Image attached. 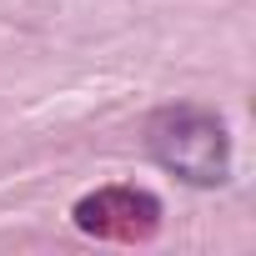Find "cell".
I'll return each mask as SVG.
<instances>
[{
	"mask_svg": "<svg viewBox=\"0 0 256 256\" xmlns=\"http://www.w3.org/2000/svg\"><path fill=\"white\" fill-rule=\"evenodd\" d=\"M146 151L156 156V166H166L171 176H181L191 186H221L231 176V136H226L221 116H211L201 106L156 110L146 126Z\"/></svg>",
	"mask_w": 256,
	"mask_h": 256,
	"instance_id": "obj_1",
	"label": "cell"
},
{
	"mask_svg": "<svg viewBox=\"0 0 256 256\" xmlns=\"http://www.w3.org/2000/svg\"><path fill=\"white\" fill-rule=\"evenodd\" d=\"M76 226L100 241H151L161 226V201L136 186H100L76 201Z\"/></svg>",
	"mask_w": 256,
	"mask_h": 256,
	"instance_id": "obj_2",
	"label": "cell"
}]
</instances>
